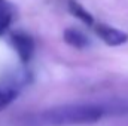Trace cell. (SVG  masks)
<instances>
[{"instance_id": "obj_2", "label": "cell", "mask_w": 128, "mask_h": 126, "mask_svg": "<svg viewBox=\"0 0 128 126\" xmlns=\"http://www.w3.org/2000/svg\"><path fill=\"white\" fill-rule=\"evenodd\" d=\"M10 45L18 54L22 63H28L34 54V40L30 34L24 31H15L10 34Z\"/></svg>"}, {"instance_id": "obj_6", "label": "cell", "mask_w": 128, "mask_h": 126, "mask_svg": "<svg viewBox=\"0 0 128 126\" xmlns=\"http://www.w3.org/2000/svg\"><path fill=\"white\" fill-rule=\"evenodd\" d=\"M67 7H68L70 13H72L73 16H76L78 19H80L84 24H86V25H90V27H92V25L96 24L94 16H92L78 0H68V1H67Z\"/></svg>"}, {"instance_id": "obj_5", "label": "cell", "mask_w": 128, "mask_h": 126, "mask_svg": "<svg viewBox=\"0 0 128 126\" xmlns=\"http://www.w3.org/2000/svg\"><path fill=\"white\" fill-rule=\"evenodd\" d=\"M63 37H64V42L67 45H70L72 48H74V49H85L90 45L88 37L82 31L76 30V28H67V30H64Z\"/></svg>"}, {"instance_id": "obj_1", "label": "cell", "mask_w": 128, "mask_h": 126, "mask_svg": "<svg viewBox=\"0 0 128 126\" xmlns=\"http://www.w3.org/2000/svg\"><path fill=\"white\" fill-rule=\"evenodd\" d=\"M107 108L98 104H68L33 113L24 119L26 126H74L98 122Z\"/></svg>"}, {"instance_id": "obj_3", "label": "cell", "mask_w": 128, "mask_h": 126, "mask_svg": "<svg viewBox=\"0 0 128 126\" xmlns=\"http://www.w3.org/2000/svg\"><path fill=\"white\" fill-rule=\"evenodd\" d=\"M92 27L96 30V34L107 46H121L128 42V33L122 31L116 27H112V25H107L103 22L94 24Z\"/></svg>"}, {"instance_id": "obj_4", "label": "cell", "mask_w": 128, "mask_h": 126, "mask_svg": "<svg viewBox=\"0 0 128 126\" xmlns=\"http://www.w3.org/2000/svg\"><path fill=\"white\" fill-rule=\"evenodd\" d=\"M15 19V7L8 0H0V37L9 31Z\"/></svg>"}, {"instance_id": "obj_7", "label": "cell", "mask_w": 128, "mask_h": 126, "mask_svg": "<svg viewBox=\"0 0 128 126\" xmlns=\"http://www.w3.org/2000/svg\"><path fill=\"white\" fill-rule=\"evenodd\" d=\"M16 96L18 91H15L14 88H0V111L10 105Z\"/></svg>"}]
</instances>
